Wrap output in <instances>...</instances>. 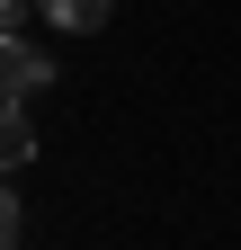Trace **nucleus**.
I'll return each instance as SVG.
<instances>
[{"instance_id": "3", "label": "nucleus", "mask_w": 241, "mask_h": 250, "mask_svg": "<svg viewBox=\"0 0 241 250\" xmlns=\"http://www.w3.org/2000/svg\"><path fill=\"white\" fill-rule=\"evenodd\" d=\"M36 161V125H27V107L0 99V170H27Z\"/></svg>"}, {"instance_id": "5", "label": "nucleus", "mask_w": 241, "mask_h": 250, "mask_svg": "<svg viewBox=\"0 0 241 250\" xmlns=\"http://www.w3.org/2000/svg\"><path fill=\"white\" fill-rule=\"evenodd\" d=\"M27 9H36V0H0V27H27Z\"/></svg>"}, {"instance_id": "2", "label": "nucleus", "mask_w": 241, "mask_h": 250, "mask_svg": "<svg viewBox=\"0 0 241 250\" xmlns=\"http://www.w3.org/2000/svg\"><path fill=\"white\" fill-rule=\"evenodd\" d=\"M36 18L54 27V36H99V27L116 18V0H36Z\"/></svg>"}, {"instance_id": "1", "label": "nucleus", "mask_w": 241, "mask_h": 250, "mask_svg": "<svg viewBox=\"0 0 241 250\" xmlns=\"http://www.w3.org/2000/svg\"><path fill=\"white\" fill-rule=\"evenodd\" d=\"M45 89H54V54H45V45H27L18 27H0V99L27 107V99H45Z\"/></svg>"}, {"instance_id": "4", "label": "nucleus", "mask_w": 241, "mask_h": 250, "mask_svg": "<svg viewBox=\"0 0 241 250\" xmlns=\"http://www.w3.org/2000/svg\"><path fill=\"white\" fill-rule=\"evenodd\" d=\"M0 179H9V170H0ZM9 241H18V197L0 188V250H9Z\"/></svg>"}]
</instances>
